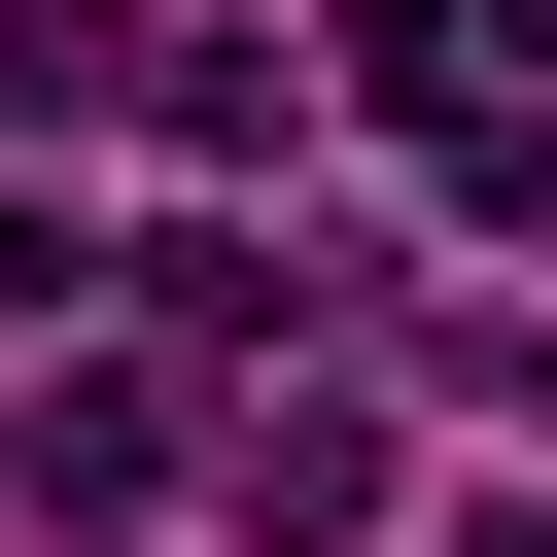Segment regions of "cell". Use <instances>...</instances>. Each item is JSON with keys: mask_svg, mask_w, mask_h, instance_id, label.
Returning a JSON list of instances; mask_svg holds the SVG:
<instances>
[{"mask_svg": "<svg viewBox=\"0 0 557 557\" xmlns=\"http://www.w3.org/2000/svg\"><path fill=\"white\" fill-rule=\"evenodd\" d=\"M209 487H244V522H278V557H348V522H383V418H348V383H278V348H244V418H209Z\"/></svg>", "mask_w": 557, "mask_h": 557, "instance_id": "6da1fadb", "label": "cell"}, {"mask_svg": "<svg viewBox=\"0 0 557 557\" xmlns=\"http://www.w3.org/2000/svg\"><path fill=\"white\" fill-rule=\"evenodd\" d=\"M0 104H139V0H0Z\"/></svg>", "mask_w": 557, "mask_h": 557, "instance_id": "3957f363", "label": "cell"}, {"mask_svg": "<svg viewBox=\"0 0 557 557\" xmlns=\"http://www.w3.org/2000/svg\"><path fill=\"white\" fill-rule=\"evenodd\" d=\"M35 487H70V522H139V487H209V418H174L139 348H35Z\"/></svg>", "mask_w": 557, "mask_h": 557, "instance_id": "7a4b0ae2", "label": "cell"}]
</instances>
